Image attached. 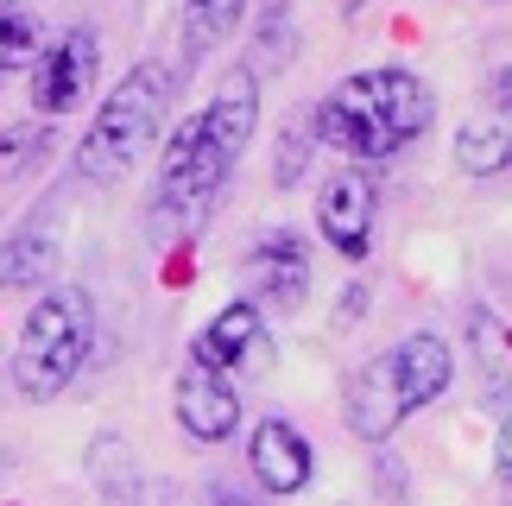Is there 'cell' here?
<instances>
[{
  "instance_id": "obj_12",
  "label": "cell",
  "mask_w": 512,
  "mask_h": 506,
  "mask_svg": "<svg viewBox=\"0 0 512 506\" xmlns=\"http://www.w3.org/2000/svg\"><path fill=\"white\" fill-rule=\"evenodd\" d=\"M392 367H399V386H405V405L418 412V405H430L449 386V374H456V355H449L443 336H411L392 348Z\"/></svg>"
},
{
  "instance_id": "obj_4",
  "label": "cell",
  "mask_w": 512,
  "mask_h": 506,
  "mask_svg": "<svg viewBox=\"0 0 512 506\" xmlns=\"http://www.w3.org/2000/svg\"><path fill=\"white\" fill-rule=\"evenodd\" d=\"M89 336H95V310H89L83 291H45V298L26 310V323H19L13 386L26 399H57L76 374H83Z\"/></svg>"
},
{
  "instance_id": "obj_14",
  "label": "cell",
  "mask_w": 512,
  "mask_h": 506,
  "mask_svg": "<svg viewBox=\"0 0 512 506\" xmlns=\"http://www.w3.org/2000/svg\"><path fill=\"white\" fill-rule=\"evenodd\" d=\"M57 260V241L45 235V228H26V235H13L7 247H0V285H38Z\"/></svg>"
},
{
  "instance_id": "obj_13",
  "label": "cell",
  "mask_w": 512,
  "mask_h": 506,
  "mask_svg": "<svg viewBox=\"0 0 512 506\" xmlns=\"http://www.w3.org/2000/svg\"><path fill=\"white\" fill-rule=\"evenodd\" d=\"M456 159H462V171L468 178H487V171H506L512 165V127L500 121H468L462 133H456Z\"/></svg>"
},
{
  "instance_id": "obj_10",
  "label": "cell",
  "mask_w": 512,
  "mask_h": 506,
  "mask_svg": "<svg viewBox=\"0 0 512 506\" xmlns=\"http://www.w3.org/2000/svg\"><path fill=\"white\" fill-rule=\"evenodd\" d=\"M196 361L222 367V374H234V367H260L266 361V323H260V304L253 298H234L222 317H215L203 336H196L190 348Z\"/></svg>"
},
{
  "instance_id": "obj_18",
  "label": "cell",
  "mask_w": 512,
  "mask_h": 506,
  "mask_svg": "<svg viewBox=\"0 0 512 506\" xmlns=\"http://www.w3.org/2000/svg\"><path fill=\"white\" fill-rule=\"evenodd\" d=\"M342 7H348V13H361V7H367V0H342Z\"/></svg>"
},
{
  "instance_id": "obj_15",
  "label": "cell",
  "mask_w": 512,
  "mask_h": 506,
  "mask_svg": "<svg viewBox=\"0 0 512 506\" xmlns=\"http://www.w3.org/2000/svg\"><path fill=\"white\" fill-rule=\"evenodd\" d=\"M241 13H247V0H184V45H190V57L222 45Z\"/></svg>"
},
{
  "instance_id": "obj_5",
  "label": "cell",
  "mask_w": 512,
  "mask_h": 506,
  "mask_svg": "<svg viewBox=\"0 0 512 506\" xmlns=\"http://www.w3.org/2000/svg\"><path fill=\"white\" fill-rule=\"evenodd\" d=\"M373 216H380V190L367 171H336L317 197V228L342 260H367L373 247Z\"/></svg>"
},
{
  "instance_id": "obj_6",
  "label": "cell",
  "mask_w": 512,
  "mask_h": 506,
  "mask_svg": "<svg viewBox=\"0 0 512 506\" xmlns=\"http://www.w3.org/2000/svg\"><path fill=\"white\" fill-rule=\"evenodd\" d=\"M89 83H95V32H64L51 51L32 57V102L45 114H70L89 102Z\"/></svg>"
},
{
  "instance_id": "obj_11",
  "label": "cell",
  "mask_w": 512,
  "mask_h": 506,
  "mask_svg": "<svg viewBox=\"0 0 512 506\" xmlns=\"http://www.w3.org/2000/svg\"><path fill=\"white\" fill-rule=\"evenodd\" d=\"M247 462H253V481H260L266 494H298L310 481V437L285 418H266L260 431H253Z\"/></svg>"
},
{
  "instance_id": "obj_16",
  "label": "cell",
  "mask_w": 512,
  "mask_h": 506,
  "mask_svg": "<svg viewBox=\"0 0 512 506\" xmlns=\"http://www.w3.org/2000/svg\"><path fill=\"white\" fill-rule=\"evenodd\" d=\"M38 57V19L26 7H0V70H32Z\"/></svg>"
},
{
  "instance_id": "obj_2",
  "label": "cell",
  "mask_w": 512,
  "mask_h": 506,
  "mask_svg": "<svg viewBox=\"0 0 512 506\" xmlns=\"http://www.w3.org/2000/svg\"><path fill=\"white\" fill-rule=\"evenodd\" d=\"M424 127H430V89L411 70L348 76L317 102V133L348 159H392Z\"/></svg>"
},
{
  "instance_id": "obj_7",
  "label": "cell",
  "mask_w": 512,
  "mask_h": 506,
  "mask_svg": "<svg viewBox=\"0 0 512 506\" xmlns=\"http://www.w3.org/2000/svg\"><path fill=\"white\" fill-rule=\"evenodd\" d=\"M177 424H184L196 443L234 437V424H241V393H234V380L222 374V367L190 355V367L177 374Z\"/></svg>"
},
{
  "instance_id": "obj_9",
  "label": "cell",
  "mask_w": 512,
  "mask_h": 506,
  "mask_svg": "<svg viewBox=\"0 0 512 506\" xmlns=\"http://www.w3.org/2000/svg\"><path fill=\"white\" fill-rule=\"evenodd\" d=\"M405 418H411V405H405V386H399L392 355L386 361H367L361 374L348 380V431L367 437V443H386Z\"/></svg>"
},
{
  "instance_id": "obj_17",
  "label": "cell",
  "mask_w": 512,
  "mask_h": 506,
  "mask_svg": "<svg viewBox=\"0 0 512 506\" xmlns=\"http://www.w3.org/2000/svg\"><path fill=\"white\" fill-rule=\"evenodd\" d=\"M494 469L512 481V418H506V431H500V443H494Z\"/></svg>"
},
{
  "instance_id": "obj_1",
  "label": "cell",
  "mask_w": 512,
  "mask_h": 506,
  "mask_svg": "<svg viewBox=\"0 0 512 506\" xmlns=\"http://www.w3.org/2000/svg\"><path fill=\"white\" fill-rule=\"evenodd\" d=\"M253 121H260V83H253V70H234L215 89V102L171 133L165 165H159V209L165 216H177V222L203 216L215 203V190L228 184V171L241 165Z\"/></svg>"
},
{
  "instance_id": "obj_8",
  "label": "cell",
  "mask_w": 512,
  "mask_h": 506,
  "mask_svg": "<svg viewBox=\"0 0 512 506\" xmlns=\"http://www.w3.org/2000/svg\"><path fill=\"white\" fill-rule=\"evenodd\" d=\"M310 291V253L298 235H266L247 260V298L272 310H298Z\"/></svg>"
},
{
  "instance_id": "obj_3",
  "label": "cell",
  "mask_w": 512,
  "mask_h": 506,
  "mask_svg": "<svg viewBox=\"0 0 512 506\" xmlns=\"http://www.w3.org/2000/svg\"><path fill=\"white\" fill-rule=\"evenodd\" d=\"M165 102H171V70L165 64H140L127 70L114 95L102 108H95V121L83 133V146H76V171H83L89 184H114L127 178L133 159L159 140V121H165Z\"/></svg>"
}]
</instances>
